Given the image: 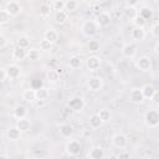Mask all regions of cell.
Listing matches in <instances>:
<instances>
[{"mask_svg":"<svg viewBox=\"0 0 159 159\" xmlns=\"http://www.w3.org/2000/svg\"><path fill=\"white\" fill-rule=\"evenodd\" d=\"M11 17H12V16L7 12L6 9H4V10L0 11V24H2V25H4V24H7Z\"/></svg>","mask_w":159,"mask_h":159,"instance_id":"cell-28","label":"cell"},{"mask_svg":"<svg viewBox=\"0 0 159 159\" xmlns=\"http://www.w3.org/2000/svg\"><path fill=\"white\" fill-rule=\"evenodd\" d=\"M142 91H143L144 98H150V99H152V97H153V94L155 93L157 89H155L152 84H145V86L142 88Z\"/></svg>","mask_w":159,"mask_h":159,"instance_id":"cell-22","label":"cell"},{"mask_svg":"<svg viewBox=\"0 0 159 159\" xmlns=\"http://www.w3.org/2000/svg\"><path fill=\"white\" fill-rule=\"evenodd\" d=\"M39 10H40V15L43 16V17L48 16L50 12H51V7H50V5H47V4H41Z\"/></svg>","mask_w":159,"mask_h":159,"instance_id":"cell-34","label":"cell"},{"mask_svg":"<svg viewBox=\"0 0 159 159\" xmlns=\"http://www.w3.org/2000/svg\"><path fill=\"white\" fill-rule=\"evenodd\" d=\"M98 116H99V118H101L103 122H107V120L111 119V112H109L107 108H102V109H99Z\"/></svg>","mask_w":159,"mask_h":159,"instance_id":"cell-33","label":"cell"},{"mask_svg":"<svg viewBox=\"0 0 159 159\" xmlns=\"http://www.w3.org/2000/svg\"><path fill=\"white\" fill-rule=\"evenodd\" d=\"M152 35L154 37H159V22L152 26Z\"/></svg>","mask_w":159,"mask_h":159,"instance_id":"cell-41","label":"cell"},{"mask_svg":"<svg viewBox=\"0 0 159 159\" xmlns=\"http://www.w3.org/2000/svg\"><path fill=\"white\" fill-rule=\"evenodd\" d=\"M127 143H128V139H127V137L124 135V134H122V133H117V134H114L113 137H112V144L116 147V148H124L125 145H127Z\"/></svg>","mask_w":159,"mask_h":159,"instance_id":"cell-6","label":"cell"},{"mask_svg":"<svg viewBox=\"0 0 159 159\" xmlns=\"http://www.w3.org/2000/svg\"><path fill=\"white\" fill-rule=\"evenodd\" d=\"M31 84H32V88H35V89H37V88H41L42 87V82L39 80V81H32L31 82Z\"/></svg>","mask_w":159,"mask_h":159,"instance_id":"cell-44","label":"cell"},{"mask_svg":"<svg viewBox=\"0 0 159 159\" xmlns=\"http://www.w3.org/2000/svg\"><path fill=\"white\" fill-rule=\"evenodd\" d=\"M96 22L99 27H107L111 24V16L108 12H99L96 17Z\"/></svg>","mask_w":159,"mask_h":159,"instance_id":"cell-10","label":"cell"},{"mask_svg":"<svg viewBox=\"0 0 159 159\" xmlns=\"http://www.w3.org/2000/svg\"><path fill=\"white\" fill-rule=\"evenodd\" d=\"M67 16H68V14L65 10L56 11V14H55V21L58 22V24H62V22H65L67 20Z\"/></svg>","mask_w":159,"mask_h":159,"instance_id":"cell-24","label":"cell"},{"mask_svg":"<svg viewBox=\"0 0 159 159\" xmlns=\"http://www.w3.org/2000/svg\"><path fill=\"white\" fill-rule=\"evenodd\" d=\"M119 158H129V154L128 153H122V154H119Z\"/></svg>","mask_w":159,"mask_h":159,"instance_id":"cell-47","label":"cell"},{"mask_svg":"<svg viewBox=\"0 0 159 159\" xmlns=\"http://www.w3.org/2000/svg\"><path fill=\"white\" fill-rule=\"evenodd\" d=\"M132 37L135 40V41H142L144 40L145 37V31H144V27H134L132 30Z\"/></svg>","mask_w":159,"mask_h":159,"instance_id":"cell-18","label":"cell"},{"mask_svg":"<svg viewBox=\"0 0 159 159\" xmlns=\"http://www.w3.org/2000/svg\"><path fill=\"white\" fill-rule=\"evenodd\" d=\"M14 117L15 118H17V119H20V118H25L26 117V113H27V111H26V107H24V106H21V104H17L15 108H14Z\"/></svg>","mask_w":159,"mask_h":159,"instance_id":"cell-21","label":"cell"},{"mask_svg":"<svg viewBox=\"0 0 159 159\" xmlns=\"http://www.w3.org/2000/svg\"><path fill=\"white\" fill-rule=\"evenodd\" d=\"M21 97H22V99H25L26 102H34V101H36V89L35 88H27V89H25L24 92H22V94H21Z\"/></svg>","mask_w":159,"mask_h":159,"instance_id":"cell-15","label":"cell"},{"mask_svg":"<svg viewBox=\"0 0 159 159\" xmlns=\"http://www.w3.org/2000/svg\"><path fill=\"white\" fill-rule=\"evenodd\" d=\"M29 45H30V40H29V37H26V36H21V37L17 40V46H20V47H22V48H27Z\"/></svg>","mask_w":159,"mask_h":159,"instance_id":"cell-38","label":"cell"},{"mask_svg":"<svg viewBox=\"0 0 159 159\" xmlns=\"http://www.w3.org/2000/svg\"><path fill=\"white\" fill-rule=\"evenodd\" d=\"M16 127H17L21 132H27V130L30 129V127H31V123H30V120L26 119V118H20V119H17V122H16Z\"/></svg>","mask_w":159,"mask_h":159,"instance_id":"cell-20","label":"cell"},{"mask_svg":"<svg viewBox=\"0 0 159 159\" xmlns=\"http://www.w3.org/2000/svg\"><path fill=\"white\" fill-rule=\"evenodd\" d=\"M68 65H70V67L73 68V70L80 68V66H81V58H80L78 56H72V57L70 58Z\"/></svg>","mask_w":159,"mask_h":159,"instance_id":"cell-30","label":"cell"},{"mask_svg":"<svg viewBox=\"0 0 159 159\" xmlns=\"http://www.w3.org/2000/svg\"><path fill=\"white\" fill-rule=\"evenodd\" d=\"M99 41L98 40H89L88 41V50L91 51V52H96V51H98L99 50Z\"/></svg>","mask_w":159,"mask_h":159,"instance_id":"cell-35","label":"cell"},{"mask_svg":"<svg viewBox=\"0 0 159 159\" xmlns=\"http://www.w3.org/2000/svg\"><path fill=\"white\" fill-rule=\"evenodd\" d=\"M145 124L149 127H157L159 124V112L155 109H150L145 113Z\"/></svg>","mask_w":159,"mask_h":159,"instance_id":"cell-3","label":"cell"},{"mask_svg":"<svg viewBox=\"0 0 159 159\" xmlns=\"http://www.w3.org/2000/svg\"><path fill=\"white\" fill-rule=\"evenodd\" d=\"M60 134L65 138H70L73 134V127L71 124H67V123L61 124L60 125Z\"/></svg>","mask_w":159,"mask_h":159,"instance_id":"cell-16","label":"cell"},{"mask_svg":"<svg viewBox=\"0 0 159 159\" xmlns=\"http://www.w3.org/2000/svg\"><path fill=\"white\" fill-rule=\"evenodd\" d=\"M39 45H40V48H41L42 51H48V50L51 48V46H52V42H50L47 39H42Z\"/></svg>","mask_w":159,"mask_h":159,"instance_id":"cell-39","label":"cell"},{"mask_svg":"<svg viewBox=\"0 0 159 159\" xmlns=\"http://www.w3.org/2000/svg\"><path fill=\"white\" fill-rule=\"evenodd\" d=\"M6 78H7V72H6V68L2 67V68H0V81L4 82V81H6Z\"/></svg>","mask_w":159,"mask_h":159,"instance_id":"cell-43","label":"cell"},{"mask_svg":"<svg viewBox=\"0 0 159 159\" xmlns=\"http://www.w3.org/2000/svg\"><path fill=\"white\" fill-rule=\"evenodd\" d=\"M122 55L124 56V57H127V58H130V57H134L135 56V53H137V47H135V45H133V43H125L123 47H122Z\"/></svg>","mask_w":159,"mask_h":159,"instance_id":"cell-12","label":"cell"},{"mask_svg":"<svg viewBox=\"0 0 159 159\" xmlns=\"http://www.w3.org/2000/svg\"><path fill=\"white\" fill-rule=\"evenodd\" d=\"M66 150H67V153L70 155H73V157L77 155V154H80V152H81V144H80V142L76 140V139L70 140L66 144Z\"/></svg>","mask_w":159,"mask_h":159,"instance_id":"cell-5","label":"cell"},{"mask_svg":"<svg viewBox=\"0 0 159 159\" xmlns=\"http://www.w3.org/2000/svg\"><path fill=\"white\" fill-rule=\"evenodd\" d=\"M52 1H56V0H52Z\"/></svg>","mask_w":159,"mask_h":159,"instance_id":"cell-50","label":"cell"},{"mask_svg":"<svg viewBox=\"0 0 159 159\" xmlns=\"http://www.w3.org/2000/svg\"><path fill=\"white\" fill-rule=\"evenodd\" d=\"M78 6V2L76 0H67L66 4H65V9L67 11H75Z\"/></svg>","mask_w":159,"mask_h":159,"instance_id":"cell-36","label":"cell"},{"mask_svg":"<svg viewBox=\"0 0 159 159\" xmlns=\"http://www.w3.org/2000/svg\"><path fill=\"white\" fill-rule=\"evenodd\" d=\"M27 57H29V60H31V61H37V60L40 58V52H39V50H36V48H30V50L27 51Z\"/></svg>","mask_w":159,"mask_h":159,"instance_id":"cell-31","label":"cell"},{"mask_svg":"<svg viewBox=\"0 0 159 159\" xmlns=\"http://www.w3.org/2000/svg\"><path fill=\"white\" fill-rule=\"evenodd\" d=\"M87 86L91 91H99L103 86V81L101 77H97V76H93V77H89L88 78V82H87Z\"/></svg>","mask_w":159,"mask_h":159,"instance_id":"cell-8","label":"cell"},{"mask_svg":"<svg viewBox=\"0 0 159 159\" xmlns=\"http://www.w3.org/2000/svg\"><path fill=\"white\" fill-rule=\"evenodd\" d=\"M124 14H125V16H127V17H129L130 20H133L135 16H138V15H139V12L135 10V6H129V5L124 9Z\"/></svg>","mask_w":159,"mask_h":159,"instance_id":"cell-25","label":"cell"},{"mask_svg":"<svg viewBox=\"0 0 159 159\" xmlns=\"http://www.w3.org/2000/svg\"><path fill=\"white\" fill-rule=\"evenodd\" d=\"M138 1H139V0H128V5H129V6H135V5L138 4Z\"/></svg>","mask_w":159,"mask_h":159,"instance_id":"cell-46","label":"cell"},{"mask_svg":"<svg viewBox=\"0 0 159 159\" xmlns=\"http://www.w3.org/2000/svg\"><path fill=\"white\" fill-rule=\"evenodd\" d=\"M5 9L7 10V12H9L11 16H17V15H20L21 11H22V7H21V5H20L17 1H9V2L6 4V7H5Z\"/></svg>","mask_w":159,"mask_h":159,"instance_id":"cell-7","label":"cell"},{"mask_svg":"<svg viewBox=\"0 0 159 159\" xmlns=\"http://www.w3.org/2000/svg\"><path fill=\"white\" fill-rule=\"evenodd\" d=\"M135 65H137V67H138L140 71L148 72V71L152 68V60H150V57H148V56H140V57L137 60Z\"/></svg>","mask_w":159,"mask_h":159,"instance_id":"cell-4","label":"cell"},{"mask_svg":"<svg viewBox=\"0 0 159 159\" xmlns=\"http://www.w3.org/2000/svg\"><path fill=\"white\" fill-rule=\"evenodd\" d=\"M65 1H62V0H56V1H53V9L56 10V11H60V10H63L65 9Z\"/></svg>","mask_w":159,"mask_h":159,"instance_id":"cell-40","label":"cell"},{"mask_svg":"<svg viewBox=\"0 0 159 159\" xmlns=\"http://www.w3.org/2000/svg\"><path fill=\"white\" fill-rule=\"evenodd\" d=\"M7 42H9V40L6 39V36L0 35V48H5L6 45H7Z\"/></svg>","mask_w":159,"mask_h":159,"instance_id":"cell-42","label":"cell"},{"mask_svg":"<svg viewBox=\"0 0 159 159\" xmlns=\"http://www.w3.org/2000/svg\"><path fill=\"white\" fill-rule=\"evenodd\" d=\"M133 22H134V26H137V27H144L147 24V20L144 17H142L140 15H138L133 19Z\"/></svg>","mask_w":159,"mask_h":159,"instance_id":"cell-37","label":"cell"},{"mask_svg":"<svg viewBox=\"0 0 159 159\" xmlns=\"http://www.w3.org/2000/svg\"><path fill=\"white\" fill-rule=\"evenodd\" d=\"M48 97V91L45 87L36 89V99H46Z\"/></svg>","mask_w":159,"mask_h":159,"instance_id":"cell-29","label":"cell"},{"mask_svg":"<svg viewBox=\"0 0 159 159\" xmlns=\"http://www.w3.org/2000/svg\"><path fill=\"white\" fill-rule=\"evenodd\" d=\"M5 68H6V72H7V78H10V80H16L21 75V70L17 65H9Z\"/></svg>","mask_w":159,"mask_h":159,"instance_id":"cell-13","label":"cell"},{"mask_svg":"<svg viewBox=\"0 0 159 159\" xmlns=\"http://www.w3.org/2000/svg\"><path fill=\"white\" fill-rule=\"evenodd\" d=\"M96 1H97V2H103L104 0H96Z\"/></svg>","mask_w":159,"mask_h":159,"instance_id":"cell-49","label":"cell"},{"mask_svg":"<svg viewBox=\"0 0 159 159\" xmlns=\"http://www.w3.org/2000/svg\"><path fill=\"white\" fill-rule=\"evenodd\" d=\"M45 39H47L50 42H56L57 41V39H58V34L55 31V30H52V29H50V30H47L46 32H45Z\"/></svg>","mask_w":159,"mask_h":159,"instance_id":"cell-27","label":"cell"},{"mask_svg":"<svg viewBox=\"0 0 159 159\" xmlns=\"http://www.w3.org/2000/svg\"><path fill=\"white\" fill-rule=\"evenodd\" d=\"M102 123H103V120L99 118L98 113L97 114H93L89 118V125H91V128H99L102 125Z\"/></svg>","mask_w":159,"mask_h":159,"instance_id":"cell-23","label":"cell"},{"mask_svg":"<svg viewBox=\"0 0 159 159\" xmlns=\"http://www.w3.org/2000/svg\"><path fill=\"white\" fill-rule=\"evenodd\" d=\"M46 76H47V80H48V81H51V82H56V81L58 80L60 73L57 72V70H48L47 73H46Z\"/></svg>","mask_w":159,"mask_h":159,"instance_id":"cell-32","label":"cell"},{"mask_svg":"<svg viewBox=\"0 0 159 159\" xmlns=\"http://www.w3.org/2000/svg\"><path fill=\"white\" fill-rule=\"evenodd\" d=\"M129 99L133 103H140V102H143L144 94H143L142 88H133L130 91V93H129Z\"/></svg>","mask_w":159,"mask_h":159,"instance_id":"cell-11","label":"cell"},{"mask_svg":"<svg viewBox=\"0 0 159 159\" xmlns=\"http://www.w3.org/2000/svg\"><path fill=\"white\" fill-rule=\"evenodd\" d=\"M12 57H14L15 60H19V61L26 58V57H27V51H26V48H22V47H20V46H17V48H15L14 52H12Z\"/></svg>","mask_w":159,"mask_h":159,"instance_id":"cell-19","label":"cell"},{"mask_svg":"<svg viewBox=\"0 0 159 159\" xmlns=\"http://www.w3.org/2000/svg\"><path fill=\"white\" fill-rule=\"evenodd\" d=\"M67 104H68V107H70L72 111H75V112H80V111H82V109L84 108V101H83V98L80 97V96H73V97H71V98L68 99Z\"/></svg>","mask_w":159,"mask_h":159,"instance_id":"cell-2","label":"cell"},{"mask_svg":"<svg viewBox=\"0 0 159 159\" xmlns=\"http://www.w3.org/2000/svg\"><path fill=\"white\" fill-rule=\"evenodd\" d=\"M103 157H104V152L101 147H94L88 153V158L91 159H102Z\"/></svg>","mask_w":159,"mask_h":159,"instance_id":"cell-17","label":"cell"},{"mask_svg":"<svg viewBox=\"0 0 159 159\" xmlns=\"http://www.w3.org/2000/svg\"><path fill=\"white\" fill-rule=\"evenodd\" d=\"M152 101H153L155 104H159V91H155V93H154L153 97H152Z\"/></svg>","mask_w":159,"mask_h":159,"instance_id":"cell-45","label":"cell"},{"mask_svg":"<svg viewBox=\"0 0 159 159\" xmlns=\"http://www.w3.org/2000/svg\"><path fill=\"white\" fill-rule=\"evenodd\" d=\"M21 133H22V132L15 125V127H11V128L7 129L6 137H7V139H10V140H12V142H16V140H19V139L21 138Z\"/></svg>","mask_w":159,"mask_h":159,"instance_id":"cell-14","label":"cell"},{"mask_svg":"<svg viewBox=\"0 0 159 159\" xmlns=\"http://www.w3.org/2000/svg\"><path fill=\"white\" fill-rule=\"evenodd\" d=\"M98 27H99V26L97 25L96 20H94V21H93V20H88V21H84V22H83V25H82V32H83L86 36L91 37V36H94V35L97 34Z\"/></svg>","mask_w":159,"mask_h":159,"instance_id":"cell-1","label":"cell"},{"mask_svg":"<svg viewBox=\"0 0 159 159\" xmlns=\"http://www.w3.org/2000/svg\"><path fill=\"white\" fill-rule=\"evenodd\" d=\"M86 66L89 71H96L101 67V58L98 56H89L86 60Z\"/></svg>","mask_w":159,"mask_h":159,"instance_id":"cell-9","label":"cell"},{"mask_svg":"<svg viewBox=\"0 0 159 159\" xmlns=\"http://www.w3.org/2000/svg\"><path fill=\"white\" fill-rule=\"evenodd\" d=\"M154 50H155V52H157V55H159V42H158V43L155 45V48H154Z\"/></svg>","mask_w":159,"mask_h":159,"instance_id":"cell-48","label":"cell"},{"mask_svg":"<svg viewBox=\"0 0 159 159\" xmlns=\"http://www.w3.org/2000/svg\"><path fill=\"white\" fill-rule=\"evenodd\" d=\"M139 15H140L142 17H144L145 20H150V19L153 17V10H152L150 7H148V6H144V7L140 9Z\"/></svg>","mask_w":159,"mask_h":159,"instance_id":"cell-26","label":"cell"}]
</instances>
